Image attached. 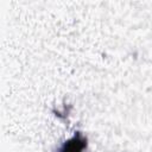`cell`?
<instances>
[{
	"instance_id": "cell-1",
	"label": "cell",
	"mask_w": 152,
	"mask_h": 152,
	"mask_svg": "<svg viewBox=\"0 0 152 152\" xmlns=\"http://www.w3.org/2000/svg\"><path fill=\"white\" fill-rule=\"evenodd\" d=\"M84 147H86V140L80 134H77L63 145L61 152H82Z\"/></svg>"
}]
</instances>
